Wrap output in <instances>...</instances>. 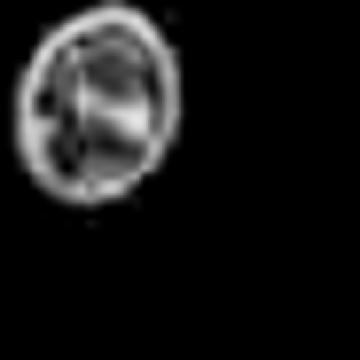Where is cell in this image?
Masks as SVG:
<instances>
[{"label": "cell", "instance_id": "1", "mask_svg": "<svg viewBox=\"0 0 360 360\" xmlns=\"http://www.w3.org/2000/svg\"><path fill=\"white\" fill-rule=\"evenodd\" d=\"M188 126V71L172 32L134 0L55 16L8 94L16 172L63 212H110L172 165Z\"/></svg>", "mask_w": 360, "mask_h": 360}]
</instances>
